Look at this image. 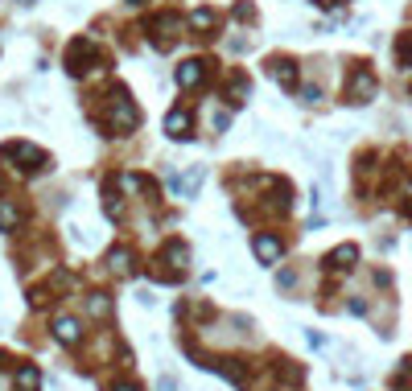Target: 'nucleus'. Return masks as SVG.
<instances>
[{"label": "nucleus", "instance_id": "obj_1", "mask_svg": "<svg viewBox=\"0 0 412 391\" xmlns=\"http://www.w3.org/2000/svg\"><path fill=\"white\" fill-rule=\"evenodd\" d=\"M111 128H116V132L136 128V107H132V99H128L124 91H116V95H111Z\"/></svg>", "mask_w": 412, "mask_h": 391}, {"label": "nucleus", "instance_id": "obj_2", "mask_svg": "<svg viewBox=\"0 0 412 391\" xmlns=\"http://www.w3.org/2000/svg\"><path fill=\"white\" fill-rule=\"evenodd\" d=\"M376 95V78H371V70L367 66H359L355 74H351V87H347V99L351 103H367Z\"/></svg>", "mask_w": 412, "mask_h": 391}, {"label": "nucleus", "instance_id": "obj_3", "mask_svg": "<svg viewBox=\"0 0 412 391\" xmlns=\"http://www.w3.org/2000/svg\"><path fill=\"white\" fill-rule=\"evenodd\" d=\"M4 153H8L12 161H25V169H41V165H45V153L33 148V144H4Z\"/></svg>", "mask_w": 412, "mask_h": 391}, {"label": "nucleus", "instance_id": "obj_4", "mask_svg": "<svg viewBox=\"0 0 412 391\" xmlns=\"http://www.w3.org/2000/svg\"><path fill=\"white\" fill-rule=\"evenodd\" d=\"M206 78V62H182L177 66V87H198Z\"/></svg>", "mask_w": 412, "mask_h": 391}, {"label": "nucleus", "instance_id": "obj_5", "mask_svg": "<svg viewBox=\"0 0 412 391\" xmlns=\"http://www.w3.org/2000/svg\"><path fill=\"white\" fill-rule=\"evenodd\" d=\"M256 256H260V264H277L281 260V239L277 235H256Z\"/></svg>", "mask_w": 412, "mask_h": 391}, {"label": "nucleus", "instance_id": "obj_6", "mask_svg": "<svg viewBox=\"0 0 412 391\" xmlns=\"http://www.w3.org/2000/svg\"><path fill=\"white\" fill-rule=\"evenodd\" d=\"M91 58H95V41H74V45H70V70H74V74H83V70H87L83 62H91Z\"/></svg>", "mask_w": 412, "mask_h": 391}, {"label": "nucleus", "instance_id": "obj_7", "mask_svg": "<svg viewBox=\"0 0 412 391\" xmlns=\"http://www.w3.org/2000/svg\"><path fill=\"white\" fill-rule=\"evenodd\" d=\"M165 132H169L173 140H186V136H190V111H169V115H165Z\"/></svg>", "mask_w": 412, "mask_h": 391}, {"label": "nucleus", "instance_id": "obj_8", "mask_svg": "<svg viewBox=\"0 0 412 391\" xmlns=\"http://www.w3.org/2000/svg\"><path fill=\"white\" fill-rule=\"evenodd\" d=\"M78 334H83V330H78V322H74V317H58V322H54V338H58L62 346H74V342H78Z\"/></svg>", "mask_w": 412, "mask_h": 391}, {"label": "nucleus", "instance_id": "obj_9", "mask_svg": "<svg viewBox=\"0 0 412 391\" xmlns=\"http://www.w3.org/2000/svg\"><path fill=\"white\" fill-rule=\"evenodd\" d=\"M355 260H359V247H351V243H347V247H334V252L326 256V264H330V268H351Z\"/></svg>", "mask_w": 412, "mask_h": 391}, {"label": "nucleus", "instance_id": "obj_10", "mask_svg": "<svg viewBox=\"0 0 412 391\" xmlns=\"http://www.w3.org/2000/svg\"><path fill=\"white\" fill-rule=\"evenodd\" d=\"M17 388H21V391H37V388H41L37 367H21V371H17Z\"/></svg>", "mask_w": 412, "mask_h": 391}, {"label": "nucleus", "instance_id": "obj_11", "mask_svg": "<svg viewBox=\"0 0 412 391\" xmlns=\"http://www.w3.org/2000/svg\"><path fill=\"white\" fill-rule=\"evenodd\" d=\"M272 78H277L281 87H293V82H297V70H293V62H272Z\"/></svg>", "mask_w": 412, "mask_h": 391}, {"label": "nucleus", "instance_id": "obj_12", "mask_svg": "<svg viewBox=\"0 0 412 391\" xmlns=\"http://www.w3.org/2000/svg\"><path fill=\"white\" fill-rule=\"evenodd\" d=\"M165 260H169V268H173V272H182V268H186V260H190V252H186L182 243H169V247H165Z\"/></svg>", "mask_w": 412, "mask_h": 391}, {"label": "nucleus", "instance_id": "obj_13", "mask_svg": "<svg viewBox=\"0 0 412 391\" xmlns=\"http://www.w3.org/2000/svg\"><path fill=\"white\" fill-rule=\"evenodd\" d=\"M107 264H111V272H120V276H128V272H132V256H128V252H111V260H107Z\"/></svg>", "mask_w": 412, "mask_h": 391}, {"label": "nucleus", "instance_id": "obj_14", "mask_svg": "<svg viewBox=\"0 0 412 391\" xmlns=\"http://www.w3.org/2000/svg\"><path fill=\"white\" fill-rule=\"evenodd\" d=\"M12 227H17V206L0 202V231H12Z\"/></svg>", "mask_w": 412, "mask_h": 391}, {"label": "nucleus", "instance_id": "obj_15", "mask_svg": "<svg viewBox=\"0 0 412 391\" xmlns=\"http://www.w3.org/2000/svg\"><path fill=\"white\" fill-rule=\"evenodd\" d=\"M111 313V301L107 297H91V317H107Z\"/></svg>", "mask_w": 412, "mask_h": 391}, {"label": "nucleus", "instance_id": "obj_16", "mask_svg": "<svg viewBox=\"0 0 412 391\" xmlns=\"http://www.w3.org/2000/svg\"><path fill=\"white\" fill-rule=\"evenodd\" d=\"M194 25H198V29H210V25H215V12H210V8H198V12H194Z\"/></svg>", "mask_w": 412, "mask_h": 391}, {"label": "nucleus", "instance_id": "obj_17", "mask_svg": "<svg viewBox=\"0 0 412 391\" xmlns=\"http://www.w3.org/2000/svg\"><path fill=\"white\" fill-rule=\"evenodd\" d=\"M116 391H136V388H132V383H124V388H116Z\"/></svg>", "mask_w": 412, "mask_h": 391}, {"label": "nucleus", "instance_id": "obj_18", "mask_svg": "<svg viewBox=\"0 0 412 391\" xmlns=\"http://www.w3.org/2000/svg\"><path fill=\"white\" fill-rule=\"evenodd\" d=\"M128 4H140V0H128Z\"/></svg>", "mask_w": 412, "mask_h": 391}, {"label": "nucleus", "instance_id": "obj_19", "mask_svg": "<svg viewBox=\"0 0 412 391\" xmlns=\"http://www.w3.org/2000/svg\"><path fill=\"white\" fill-rule=\"evenodd\" d=\"M21 4H33V0H21Z\"/></svg>", "mask_w": 412, "mask_h": 391}]
</instances>
